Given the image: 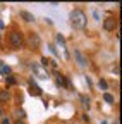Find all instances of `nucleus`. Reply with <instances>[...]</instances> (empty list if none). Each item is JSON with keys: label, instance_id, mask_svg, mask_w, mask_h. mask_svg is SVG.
<instances>
[{"label": "nucleus", "instance_id": "obj_20", "mask_svg": "<svg viewBox=\"0 0 122 124\" xmlns=\"http://www.w3.org/2000/svg\"><path fill=\"white\" fill-rule=\"evenodd\" d=\"M2 28H4V23H2V21H0V29H2Z\"/></svg>", "mask_w": 122, "mask_h": 124}, {"label": "nucleus", "instance_id": "obj_3", "mask_svg": "<svg viewBox=\"0 0 122 124\" xmlns=\"http://www.w3.org/2000/svg\"><path fill=\"white\" fill-rule=\"evenodd\" d=\"M26 41H28V46H29V48H33V50L40 48V45H41V38H40L38 33H29Z\"/></svg>", "mask_w": 122, "mask_h": 124}, {"label": "nucleus", "instance_id": "obj_19", "mask_svg": "<svg viewBox=\"0 0 122 124\" xmlns=\"http://www.w3.org/2000/svg\"><path fill=\"white\" fill-rule=\"evenodd\" d=\"M16 124H26V122H24V121H21V119H17V121H16Z\"/></svg>", "mask_w": 122, "mask_h": 124}, {"label": "nucleus", "instance_id": "obj_12", "mask_svg": "<svg viewBox=\"0 0 122 124\" xmlns=\"http://www.w3.org/2000/svg\"><path fill=\"white\" fill-rule=\"evenodd\" d=\"M103 100L107 103H114V97L110 95V93H103Z\"/></svg>", "mask_w": 122, "mask_h": 124}, {"label": "nucleus", "instance_id": "obj_16", "mask_svg": "<svg viewBox=\"0 0 122 124\" xmlns=\"http://www.w3.org/2000/svg\"><path fill=\"white\" fill-rule=\"evenodd\" d=\"M48 48H50V52H52L53 55H58V52H57V48H55L53 45H48Z\"/></svg>", "mask_w": 122, "mask_h": 124}, {"label": "nucleus", "instance_id": "obj_13", "mask_svg": "<svg viewBox=\"0 0 122 124\" xmlns=\"http://www.w3.org/2000/svg\"><path fill=\"white\" fill-rule=\"evenodd\" d=\"M5 81H7V85H16V78H14L12 74L10 76H5Z\"/></svg>", "mask_w": 122, "mask_h": 124}, {"label": "nucleus", "instance_id": "obj_15", "mask_svg": "<svg viewBox=\"0 0 122 124\" xmlns=\"http://www.w3.org/2000/svg\"><path fill=\"white\" fill-rule=\"evenodd\" d=\"M98 86H100L101 90H107V88H108V85H107L105 79H100V81H98Z\"/></svg>", "mask_w": 122, "mask_h": 124}, {"label": "nucleus", "instance_id": "obj_8", "mask_svg": "<svg viewBox=\"0 0 122 124\" xmlns=\"http://www.w3.org/2000/svg\"><path fill=\"white\" fill-rule=\"evenodd\" d=\"M55 85H57L58 88H64V86H67V79H65V76H62V74H57V78H55Z\"/></svg>", "mask_w": 122, "mask_h": 124}, {"label": "nucleus", "instance_id": "obj_4", "mask_svg": "<svg viewBox=\"0 0 122 124\" xmlns=\"http://www.w3.org/2000/svg\"><path fill=\"white\" fill-rule=\"evenodd\" d=\"M29 93H31V95L33 97H41V88L36 85V81L33 79V78H31V79H29Z\"/></svg>", "mask_w": 122, "mask_h": 124}, {"label": "nucleus", "instance_id": "obj_23", "mask_svg": "<svg viewBox=\"0 0 122 124\" xmlns=\"http://www.w3.org/2000/svg\"><path fill=\"white\" fill-rule=\"evenodd\" d=\"M0 38H2V35H0Z\"/></svg>", "mask_w": 122, "mask_h": 124}, {"label": "nucleus", "instance_id": "obj_10", "mask_svg": "<svg viewBox=\"0 0 122 124\" xmlns=\"http://www.w3.org/2000/svg\"><path fill=\"white\" fill-rule=\"evenodd\" d=\"M81 102H83V105H84L86 108H89V107H91V100H89L86 95H81Z\"/></svg>", "mask_w": 122, "mask_h": 124}, {"label": "nucleus", "instance_id": "obj_5", "mask_svg": "<svg viewBox=\"0 0 122 124\" xmlns=\"http://www.w3.org/2000/svg\"><path fill=\"white\" fill-rule=\"evenodd\" d=\"M103 28H105L107 31H114V29L117 28V19L112 17V16H110V17H107V19L103 21Z\"/></svg>", "mask_w": 122, "mask_h": 124}, {"label": "nucleus", "instance_id": "obj_24", "mask_svg": "<svg viewBox=\"0 0 122 124\" xmlns=\"http://www.w3.org/2000/svg\"><path fill=\"white\" fill-rule=\"evenodd\" d=\"M114 124H117V122H114Z\"/></svg>", "mask_w": 122, "mask_h": 124}, {"label": "nucleus", "instance_id": "obj_18", "mask_svg": "<svg viewBox=\"0 0 122 124\" xmlns=\"http://www.w3.org/2000/svg\"><path fill=\"white\" fill-rule=\"evenodd\" d=\"M2 124H10V121H9V117H5V119H2Z\"/></svg>", "mask_w": 122, "mask_h": 124}, {"label": "nucleus", "instance_id": "obj_7", "mask_svg": "<svg viewBox=\"0 0 122 124\" xmlns=\"http://www.w3.org/2000/svg\"><path fill=\"white\" fill-rule=\"evenodd\" d=\"M19 16H21V19H24L26 23H35V16L31 12H28V10H21Z\"/></svg>", "mask_w": 122, "mask_h": 124}, {"label": "nucleus", "instance_id": "obj_17", "mask_svg": "<svg viewBox=\"0 0 122 124\" xmlns=\"http://www.w3.org/2000/svg\"><path fill=\"white\" fill-rule=\"evenodd\" d=\"M81 117H83V121H84V122H89V117H88V114H83Z\"/></svg>", "mask_w": 122, "mask_h": 124}, {"label": "nucleus", "instance_id": "obj_22", "mask_svg": "<svg viewBox=\"0 0 122 124\" xmlns=\"http://www.w3.org/2000/svg\"><path fill=\"white\" fill-rule=\"evenodd\" d=\"M0 116H2V112H0Z\"/></svg>", "mask_w": 122, "mask_h": 124}, {"label": "nucleus", "instance_id": "obj_14", "mask_svg": "<svg viewBox=\"0 0 122 124\" xmlns=\"http://www.w3.org/2000/svg\"><path fill=\"white\" fill-rule=\"evenodd\" d=\"M41 66L48 69V66H50V59H47V57H41Z\"/></svg>", "mask_w": 122, "mask_h": 124}, {"label": "nucleus", "instance_id": "obj_1", "mask_svg": "<svg viewBox=\"0 0 122 124\" xmlns=\"http://www.w3.org/2000/svg\"><path fill=\"white\" fill-rule=\"evenodd\" d=\"M69 19H71V26L74 29H84L86 24H88V17H86V14L79 9H74L69 16Z\"/></svg>", "mask_w": 122, "mask_h": 124}, {"label": "nucleus", "instance_id": "obj_9", "mask_svg": "<svg viewBox=\"0 0 122 124\" xmlns=\"http://www.w3.org/2000/svg\"><path fill=\"white\" fill-rule=\"evenodd\" d=\"M0 74H2V76H10L12 74V69L9 66H5L4 62H0Z\"/></svg>", "mask_w": 122, "mask_h": 124}, {"label": "nucleus", "instance_id": "obj_6", "mask_svg": "<svg viewBox=\"0 0 122 124\" xmlns=\"http://www.w3.org/2000/svg\"><path fill=\"white\" fill-rule=\"evenodd\" d=\"M74 57H76V60H78L79 67H83V69H84V67L88 66V59H86V57H84L79 50H74Z\"/></svg>", "mask_w": 122, "mask_h": 124}, {"label": "nucleus", "instance_id": "obj_11", "mask_svg": "<svg viewBox=\"0 0 122 124\" xmlns=\"http://www.w3.org/2000/svg\"><path fill=\"white\" fill-rule=\"evenodd\" d=\"M10 98V93L7 91V90H4L2 93H0V100H2V102H5V100H9Z\"/></svg>", "mask_w": 122, "mask_h": 124}, {"label": "nucleus", "instance_id": "obj_21", "mask_svg": "<svg viewBox=\"0 0 122 124\" xmlns=\"http://www.w3.org/2000/svg\"><path fill=\"white\" fill-rule=\"evenodd\" d=\"M101 124H107V122H105V121H103V122H101Z\"/></svg>", "mask_w": 122, "mask_h": 124}, {"label": "nucleus", "instance_id": "obj_2", "mask_svg": "<svg viewBox=\"0 0 122 124\" xmlns=\"http://www.w3.org/2000/svg\"><path fill=\"white\" fill-rule=\"evenodd\" d=\"M9 43L14 50H21L22 45H24V38L21 31H10L9 33Z\"/></svg>", "mask_w": 122, "mask_h": 124}]
</instances>
